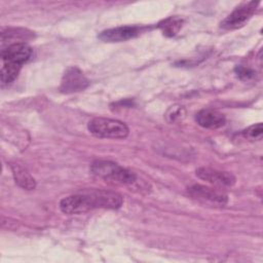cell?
<instances>
[{"mask_svg":"<svg viewBox=\"0 0 263 263\" xmlns=\"http://www.w3.org/2000/svg\"><path fill=\"white\" fill-rule=\"evenodd\" d=\"M263 128H262V123H257L254 125H251L248 127L246 130H243V136L250 140H257L262 137Z\"/></svg>","mask_w":263,"mask_h":263,"instance_id":"cell-14","label":"cell"},{"mask_svg":"<svg viewBox=\"0 0 263 263\" xmlns=\"http://www.w3.org/2000/svg\"><path fill=\"white\" fill-rule=\"evenodd\" d=\"M196 121L201 127L217 129L225 124L226 118L225 115L218 110L203 109L196 114Z\"/></svg>","mask_w":263,"mask_h":263,"instance_id":"cell-10","label":"cell"},{"mask_svg":"<svg viewBox=\"0 0 263 263\" xmlns=\"http://www.w3.org/2000/svg\"><path fill=\"white\" fill-rule=\"evenodd\" d=\"M142 30L139 26H121L101 32L99 38L105 42H121L137 37Z\"/></svg>","mask_w":263,"mask_h":263,"instance_id":"cell-9","label":"cell"},{"mask_svg":"<svg viewBox=\"0 0 263 263\" xmlns=\"http://www.w3.org/2000/svg\"><path fill=\"white\" fill-rule=\"evenodd\" d=\"M236 73L242 79H249V78L254 76V72L253 71H251L250 69L243 68V67H237L236 68Z\"/></svg>","mask_w":263,"mask_h":263,"instance_id":"cell-15","label":"cell"},{"mask_svg":"<svg viewBox=\"0 0 263 263\" xmlns=\"http://www.w3.org/2000/svg\"><path fill=\"white\" fill-rule=\"evenodd\" d=\"M90 172L107 182L120 185H130L137 179L135 173L109 160L93 161L90 165Z\"/></svg>","mask_w":263,"mask_h":263,"instance_id":"cell-2","label":"cell"},{"mask_svg":"<svg viewBox=\"0 0 263 263\" xmlns=\"http://www.w3.org/2000/svg\"><path fill=\"white\" fill-rule=\"evenodd\" d=\"M196 176L219 187H231L235 183V177L231 173L211 167H199L196 170Z\"/></svg>","mask_w":263,"mask_h":263,"instance_id":"cell-8","label":"cell"},{"mask_svg":"<svg viewBox=\"0 0 263 263\" xmlns=\"http://www.w3.org/2000/svg\"><path fill=\"white\" fill-rule=\"evenodd\" d=\"M122 204V197L118 193L105 190H90L64 197L60 201V209L64 214H83L95 209H118Z\"/></svg>","mask_w":263,"mask_h":263,"instance_id":"cell-1","label":"cell"},{"mask_svg":"<svg viewBox=\"0 0 263 263\" xmlns=\"http://www.w3.org/2000/svg\"><path fill=\"white\" fill-rule=\"evenodd\" d=\"M188 193L192 198L203 204L223 206L228 201L227 194L224 191L204 185H192L188 188Z\"/></svg>","mask_w":263,"mask_h":263,"instance_id":"cell-4","label":"cell"},{"mask_svg":"<svg viewBox=\"0 0 263 263\" xmlns=\"http://www.w3.org/2000/svg\"><path fill=\"white\" fill-rule=\"evenodd\" d=\"M32 55V48L25 42L8 44L1 49L2 63L23 66Z\"/></svg>","mask_w":263,"mask_h":263,"instance_id":"cell-6","label":"cell"},{"mask_svg":"<svg viewBox=\"0 0 263 263\" xmlns=\"http://www.w3.org/2000/svg\"><path fill=\"white\" fill-rule=\"evenodd\" d=\"M22 66L10 64V63H2L1 68V83L2 85L11 83L18 75Z\"/></svg>","mask_w":263,"mask_h":263,"instance_id":"cell-13","label":"cell"},{"mask_svg":"<svg viewBox=\"0 0 263 263\" xmlns=\"http://www.w3.org/2000/svg\"><path fill=\"white\" fill-rule=\"evenodd\" d=\"M258 2L251 1L236 7L222 23L221 27L226 30H234L242 27L254 14Z\"/></svg>","mask_w":263,"mask_h":263,"instance_id":"cell-5","label":"cell"},{"mask_svg":"<svg viewBox=\"0 0 263 263\" xmlns=\"http://www.w3.org/2000/svg\"><path fill=\"white\" fill-rule=\"evenodd\" d=\"M87 128L91 135L103 139H123L129 132L122 121L105 117L92 118L88 122Z\"/></svg>","mask_w":263,"mask_h":263,"instance_id":"cell-3","label":"cell"},{"mask_svg":"<svg viewBox=\"0 0 263 263\" xmlns=\"http://www.w3.org/2000/svg\"><path fill=\"white\" fill-rule=\"evenodd\" d=\"M87 85L88 80L84 74L77 67H71L62 78L60 90L64 93H73L85 89Z\"/></svg>","mask_w":263,"mask_h":263,"instance_id":"cell-7","label":"cell"},{"mask_svg":"<svg viewBox=\"0 0 263 263\" xmlns=\"http://www.w3.org/2000/svg\"><path fill=\"white\" fill-rule=\"evenodd\" d=\"M183 20L179 16H170L158 24L159 29L166 37H173L182 29Z\"/></svg>","mask_w":263,"mask_h":263,"instance_id":"cell-12","label":"cell"},{"mask_svg":"<svg viewBox=\"0 0 263 263\" xmlns=\"http://www.w3.org/2000/svg\"><path fill=\"white\" fill-rule=\"evenodd\" d=\"M11 170L14 181L20 187L26 190H33L36 187V182L34 178L28 173L27 170L18 164H12Z\"/></svg>","mask_w":263,"mask_h":263,"instance_id":"cell-11","label":"cell"}]
</instances>
